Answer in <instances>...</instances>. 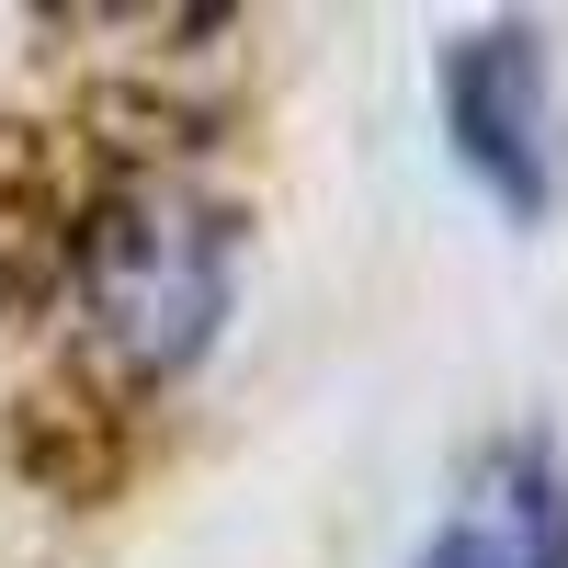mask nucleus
<instances>
[{
    "instance_id": "f257e3e1",
    "label": "nucleus",
    "mask_w": 568,
    "mask_h": 568,
    "mask_svg": "<svg viewBox=\"0 0 568 568\" xmlns=\"http://www.w3.org/2000/svg\"><path fill=\"white\" fill-rule=\"evenodd\" d=\"M103 125L69 149H0V307L69 318L91 375L125 398L171 387L240 296V205L160 149V125Z\"/></svg>"
},
{
    "instance_id": "f03ea898",
    "label": "nucleus",
    "mask_w": 568,
    "mask_h": 568,
    "mask_svg": "<svg viewBox=\"0 0 568 568\" xmlns=\"http://www.w3.org/2000/svg\"><path fill=\"white\" fill-rule=\"evenodd\" d=\"M444 125H455V160L489 182L500 216L557 205V58H546L535 23H489L444 58Z\"/></svg>"
},
{
    "instance_id": "7ed1b4c3",
    "label": "nucleus",
    "mask_w": 568,
    "mask_h": 568,
    "mask_svg": "<svg viewBox=\"0 0 568 568\" xmlns=\"http://www.w3.org/2000/svg\"><path fill=\"white\" fill-rule=\"evenodd\" d=\"M420 568H557V511H535L524 535L489 524V511L478 524H444L433 546H420Z\"/></svg>"
}]
</instances>
